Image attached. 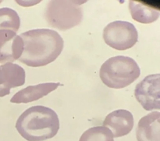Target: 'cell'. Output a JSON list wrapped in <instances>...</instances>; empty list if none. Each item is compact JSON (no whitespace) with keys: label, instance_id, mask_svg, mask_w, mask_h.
I'll return each instance as SVG.
<instances>
[{"label":"cell","instance_id":"6da1fadb","mask_svg":"<svg viewBox=\"0 0 160 141\" xmlns=\"http://www.w3.org/2000/svg\"><path fill=\"white\" fill-rule=\"evenodd\" d=\"M20 37L23 41V51L18 60L28 67L47 66L57 59L63 48L62 37L53 30H29Z\"/></svg>","mask_w":160,"mask_h":141},{"label":"cell","instance_id":"7a4b0ae2","mask_svg":"<svg viewBox=\"0 0 160 141\" xmlns=\"http://www.w3.org/2000/svg\"><path fill=\"white\" fill-rule=\"evenodd\" d=\"M16 129L28 141H44L54 137L59 130V119L48 107L35 106L27 109L16 122Z\"/></svg>","mask_w":160,"mask_h":141},{"label":"cell","instance_id":"3957f363","mask_svg":"<svg viewBox=\"0 0 160 141\" xmlns=\"http://www.w3.org/2000/svg\"><path fill=\"white\" fill-rule=\"evenodd\" d=\"M140 67L131 57L117 56L108 59L99 70L102 83L109 88L122 89L140 77Z\"/></svg>","mask_w":160,"mask_h":141},{"label":"cell","instance_id":"277c9868","mask_svg":"<svg viewBox=\"0 0 160 141\" xmlns=\"http://www.w3.org/2000/svg\"><path fill=\"white\" fill-rule=\"evenodd\" d=\"M45 18L49 26L65 31L79 24L82 12L68 0H50L46 7Z\"/></svg>","mask_w":160,"mask_h":141},{"label":"cell","instance_id":"5b68a950","mask_svg":"<svg viewBox=\"0 0 160 141\" xmlns=\"http://www.w3.org/2000/svg\"><path fill=\"white\" fill-rule=\"evenodd\" d=\"M102 37L105 43L113 49H129L138 42V31L134 25L125 21H114L103 29Z\"/></svg>","mask_w":160,"mask_h":141},{"label":"cell","instance_id":"8992f818","mask_svg":"<svg viewBox=\"0 0 160 141\" xmlns=\"http://www.w3.org/2000/svg\"><path fill=\"white\" fill-rule=\"evenodd\" d=\"M135 98L145 110H160V75L152 74L135 87Z\"/></svg>","mask_w":160,"mask_h":141},{"label":"cell","instance_id":"52a82bcc","mask_svg":"<svg viewBox=\"0 0 160 141\" xmlns=\"http://www.w3.org/2000/svg\"><path fill=\"white\" fill-rule=\"evenodd\" d=\"M23 41L11 30H0V63H12L22 56Z\"/></svg>","mask_w":160,"mask_h":141},{"label":"cell","instance_id":"ba28073f","mask_svg":"<svg viewBox=\"0 0 160 141\" xmlns=\"http://www.w3.org/2000/svg\"><path fill=\"white\" fill-rule=\"evenodd\" d=\"M102 125L109 129L113 138L125 136L133 128V115L127 110H117L108 115Z\"/></svg>","mask_w":160,"mask_h":141},{"label":"cell","instance_id":"9c48e42d","mask_svg":"<svg viewBox=\"0 0 160 141\" xmlns=\"http://www.w3.org/2000/svg\"><path fill=\"white\" fill-rule=\"evenodd\" d=\"M24 69L14 63L0 66V97L9 95L12 88L22 87L25 83Z\"/></svg>","mask_w":160,"mask_h":141},{"label":"cell","instance_id":"30bf717a","mask_svg":"<svg viewBox=\"0 0 160 141\" xmlns=\"http://www.w3.org/2000/svg\"><path fill=\"white\" fill-rule=\"evenodd\" d=\"M138 141H160V112H151L140 119L136 129Z\"/></svg>","mask_w":160,"mask_h":141},{"label":"cell","instance_id":"8fae6325","mask_svg":"<svg viewBox=\"0 0 160 141\" xmlns=\"http://www.w3.org/2000/svg\"><path fill=\"white\" fill-rule=\"evenodd\" d=\"M60 86V83L56 82H48V83H42L35 86H29V87L23 88L19 92H18L13 96L11 98V103H30L41 99L42 97L46 96L52 92L55 91Z\"/></svg>","mask_w":160,"mask_h":141},{"label":"cell","instance_id":"7c38bea8","mask_svg":"<svg viewBox=\"0 0 160 141\" xmlns=\"http://www.w3.org/2000/svg\"><path fill=\"white\" fill-rule=\"evenodd\" d=\"M129 10L132 18L141 23H150L159 17V12L157 9L135 0L129 1Z\"/></svg>","mask_w":160,"mask_h":141},{"label":"cell","instance_id":"4fadbf2b","mask_svg":"<svg viewBox=\"0 0 160 141\" xmlns=\"http://www.w3.org/2000/svg\"><path fill=\"white\" fill-rule=\"evenodd\" d=\"M20 27V17L16 11L8 7L0 8V30L18 32Z\"/></svg>","mask_w":160,"mask_h":141},{"label":"cell","instance_id":"5bb4252c","mask_svg":"<svg viewBox=\"0 0 160 141\" xmlns=\"http://www.w3.org/2000/svg\"><path fill=\"white\" fill-rule=\"evenodd\" d=\"M79 141H114L109 129L103 126H95L87 129Z\"/></svg>","mask_w":160,"mask_h":141},{"label":"cell","instance_id":"9a60e30c","mask_svg":"<svg viewBox=\"0 0 160 141\" xmlns=\"http://www.w3.org/2000/svg\"><path fill=\"white\" fill-rule=\"evenodd\" d=\"M42 0H15L18 4L22 7H31L39 3Z\"/></svg>","mask_w":160,"mask_h":141},{"label":"cell","instance_id":"2e32d148","mask_svg":"<svg viewBox=\"0 0 160 141\" xmlns=\"http://www.w3.org/2000/svg\"><path fill=\"white\" fill-rule=\"evenodd\" d=\"M69 2H71L75 6H79V5L83 4L84 2H86L88 0H68Z\"/></svg>","mask_w":160,"mask_h":141},{"label":"cell","instance_id":"e0dca14e","mask_svg":"<svg viewBox=\"0 0 160 141\" xmlns=\"http://www.w3.org/2000/svg\"><path fill=\"white\" fill-rule=\"evenodd\" d=\"M2 2V0H0V3H1Z\"/></svg>","mask_w":160,"mask_h":141}]
</instances>
